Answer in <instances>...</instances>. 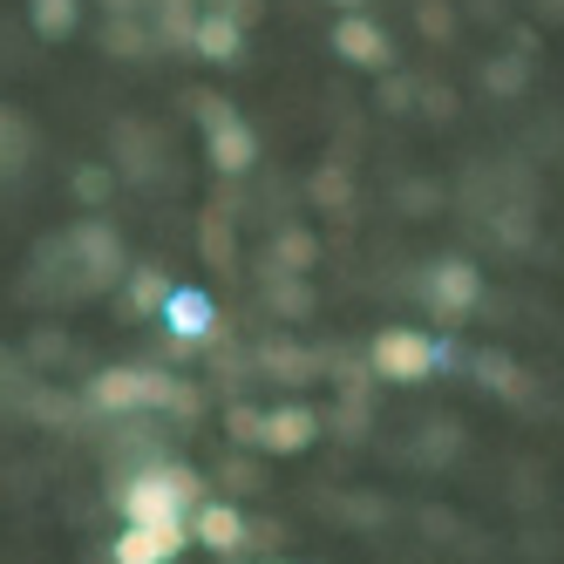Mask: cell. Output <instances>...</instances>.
Here are the masks:
<instances>
[{
	"label": "cell",
	"mask_w": 564,
	"mask_h": 564,
	"mask_svg": "<svg viewBox=\"0 0 564 564\" xmlns=\"http://www.w3.org/2000/svg\"><path fill=\"white\" fill-rule=\"evenodd\" d=\"M116 503H123V523H184L205 503V490H197V476L184 463H150L116 490Z\"/></svg>",
	"instance_id": "cell-1"
},
{
	"label": "cell",
	"mask_w": 564,
	"mask_h": 564,
	"mask_svg": "<svg viewBox=\"0 0 564 564\" xmlns=\"http://www.w3.org/2000/svg\"><path fill=\"white\" fill-rule=\"evenodd\" d=\"M442 360H449V354H442V340L429 327H381V340H375V375L394 381V388L435 381Z\"/></svg>",
	"instance_id": "cell-2"
},
{
	"label": "cell",
	"mask_w": 564,
	"mask_h": 564,
	"mask_svg": "<svg viewBox=\"0 0 564 564\" xmlns=\"http://www.w3.org/2000/svg\"><path fill=\"white\" fill-rule=\"evenodd\" d=\"M89 401L109 415H130V409H156V401H184L171 388V375H150V368H109L89 381Z\"/></svg>",
	"instance_id": "cell-3"
},
{
	"label": "cell",
	"mask_w": 564,
	"mask_h": 564,
	"mask_svg": "<svg viewBox=\"0 0 564 564\" xmlns=\"http://www.w3.org/2000/svg\"><path fill=\"white\" fill-rule=\"evenodd\" d=\"M205 143H212V164L231 171V177L259 164V137L246 130V116H238L231 102H205Z\"/></svg>",
	"instance_id": "cell-4"
},
{
	"label": "cell",
	"mask_w": 564,
	"mask_h": 564,
	"mask_svg": "<svg viewBox=\"0 0 564 564\" xmlns=\"http://www.w3.org/2000/svg\"><path fill=\"white\" fill-rule=\"evenodd\" d=\"M191 544L184 523H123L109 544V564H177Z\"/></svg>",
	"instance_id": "cell-5"
},
{
	"label": "cell",
	"mask_w": 564,
	"mask_h": 564,
	"mask_svg": "<svg viewBox=\"0 0 564 564\" xmlns=\"http://www.w3.org/2000/svg\"><path fill=\"white\" fill-rule=\"evenodd\" d=\"M238 429H252V442L272 449V456H300L319 435V415L306 409V401H293V409H272V415H238Z\"/></svg>",
	"instance_id": "cell-6"
},
{
	"label": "cell",
	"mask_w": 564,
	"mask_h": 564,
	"mask_svg": "<svg viewBox=\"0 0 564 564\" xmlns=\"http://www.w3.org/2000/svg\"><path fill=\"white\" fill-rule=\"evenodd\" d=\"M184 531H191L197 551H218V557H238V551H246V538H252V531H246V517H238L231 503H212V497L184 517Z\"/></svg>",
	"instance_id": "cell-7"
},
{
	"label": "cell",
	"mask_w": 564,
	"mask_h": 564,
	"mask_svg": "<svg viewBox=\"0 0 564 564\" xmlns=\"http://www.w3.org/2000/svg\"><path fill=\"white\" fill-rule=\"evenodd\" d=\"M156 319L171 327V340H205L218 327V306H212V293H197V286H171V300H164Z\"/></svg>",
	"instance_id": "cell-8"
},
{
	"label": "cell",
	"mask_w": 564,
	"mask_h": 564,
	"mask_svg": "<svg viewBox=\"0 0 564 564\" xmlns=\"http://www.w3.org/2000/svg\"><path fill=\"white\" fill-rule=\"evenodd\" d=\"M429 300H435L442 313H469V306L482 300V279H476V265H463V259H442V265L429 272Z\"/></svg>",
	"instance_id": "cell-9"
},
{
	"label": "cell",
	"mask_w": 564,
	"mask_h": 564,
	"mask_svg": "<svg viewBox=\"0 0 564 564\" xmlns=\"http://www.w3.org/2000/svg\"><path fill=\"white\" fill-rule=\"evenodd\" d=\"M334 48H340L354 68H381V62H388V34H381L368 14H347V21L334 28Z\"/></svg>",
	"instance_id": "cell-10"
},
{
	"label": "cell",
	"mask_w": 564,
	"mask_h": 564,
	"mask_svg": "<svg viewBox=\"0 0 564 564\" xmlns=\"http://www.w3.org/2000/svg\"><path fill=\"white\" fill-rule=\"evenodd\" d=\"M191 48L205 62H238V48H246V34H238V14H205L191 28Z\"/></svg>",
	"instance_id": "cell-11"
},
{
	"label": "cell",
	"mask_w": 564,
	"mask_h": 564,
	"mask_svg": "<svg viewBox=\"0 0 564 564\" xmlns=\"http://www.w3.org/2000/svg\"><path fill=\"white\" fill-rule=\"evenodd\" d=\"M75 246L89 252V286H102V279H123V252H116V231H102V225H75Z\"/></svg>",
	"instance_id": "cell-12"
},
{
	"label": "cell",
	"mask_w": 564,
	"mask_h": 564,
	"mask_svg": "<svg viewBox=\"0 0 564 564\" xmlns=\"http://www.w3.org/2000/svg\"><path fill=\"white\" fill-rule=\"evenodd\" d=\"M164 300H171V279L156 265H130V306L150 319V313H164Z\"/></svg>",
	"instance_id": "cell-13"
},
{
	"label": "cell",
	"mask_w": 564,
	"mask_h": 564,
	"mask_svg": "<svg viewBox=\"0 0 564 564\" xmlns=\"http://www.w3.org/2000/svg\"><path fill=\"white\" fill-rule=\"evenodd\" d=\"M34 28H42V34H68L75 28V0H34Z\"/></svg>",
	"instance_id": "cell-14"
},
{
	"label": "cell",
	"mask_w": 564,
	"mask_h": 564,
	"mask_svg": "<svg viewBox=\"0 0 564 564\" xmlns=\"http://www.w3.org/2000/svg\"><path fill=\"white\" fill-rule=\"evenodd\" d=\"M279 252H286V265L300 272V265L313 259V238H306V231H286V238H279Z\"/></svg>",
	"instance_id": "cell-15"
},
{
	"label": "cell",
	"mask_w": 564,
	"mask_h": 564,
	"mask_svg": "<svg viewBox=\"0 0 564 564\" xmlns=\"http://www.w3.org/2000/svg\"><path fill=\"white\" fill-rule=\"evenodd\" d=\"M340 8H360V0H340Z\"/></svg>",
	"instance_id": "cell-16"
}]
</instances>
